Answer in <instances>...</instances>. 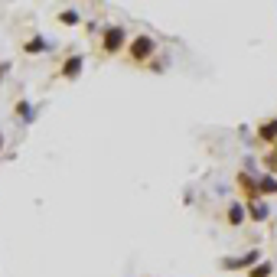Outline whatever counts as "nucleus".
Returning a JSON list of instances; mask_svg holds the SVG:
<instances>
[{
	"mask_svg": "<svg viewBox=\"0 0 277 277\" xmlns=\"http://www.w3.org/2000/svg\"><path fill=\"white\" fill-rule=\"evenodd\" d=\"M153 53H157V39H153V36H137V39L128 43V62H134V65L150 62Z\"/></svg>",
	"mask_w": 277,
	"mask_h": 277,
	"instance_id": "obj_1",
	"label": "nucleus"
},
{
	"mask_svg": "<svg viewBox=\"0 0 277 277\" xmlns=\"http://www.w3.org/2000/svg\"><path fill=\"white\" fill-rule=\"evenodd\" d=\"M124 46H128V30H124L121 23L105 26V33H101V53H105V55H114V53H121Z\"/></svg>",
	"mask_w": 277,
	"mask_h": 277,
	"instance_id": "obj_2",
	"label": "nucleus"
},
{
	"mask_svg": "<svg viewBox=\"0 0 277 277\" xmlns=\"http://www.w3.org/2000/svg\"><path fill=\"white\" fill-rule=\"evenodd\" d=\"M219 264L225 267V271H238V267H255V264H261V251H248V255H241V258H225V261H219Z\"/></svg>",
	"mask_w": 277,
	"mask_h": 277,
	"instance_id": "obj_3",
	"label": "nucleus"
},
{
	"mask_svg": "<svg viewBox=\"0 0 277 277\" xmlns=\"http://www.w3.org/2000/svg\"><path fill=\"white\" fill-rule=\"evenodd\" d=\"M82 62H85V59H82V55L75 53V55H69V59H65L62 62V78H78V75H82Z\"/></svg>",
	"mask_w": 277,
	"mask_h": 277,
	"instance_id": "obj_4",
	"label": "nucleus"
},
{
	"mask_svg": "<svg viewBox=\"0 0 277 277\" xmlns=\"http://www.w3.org/2000/svg\"><path fill=\"white\" fill-rule=\"evenodd\" d=\"M248 215L255 219V222H264L267 215H271V205L264 199H248Z\"/></svg>",
	"mask_w": 277,
	"mask_h": 277,
	"instance_id": "obj_5",
	"label": "nucleus"
},
{
	"mask_svg": "<svg viewBox=\"0 0 277 277\" xmlns=\"http://www.w3.org/2000/svg\"><path fill=\"white\" fill-rule=\"evenodd\" d=\"M258 140H264V144H271V147L277 144V117H271L267 124L258 128Z\"/></svg>",
	"mask_w": 277,
	"mask_h": 277,
	"instance_id": "obj_6",
	"label": "nucleus"
},
{
	"mask_svg": "<svg viewBox=\"0 0 277 277\" xmlns=\"http://www.w3.org/2000/svg\"><path fill=\"white\" fill-rule=\"evenodd\" d=\"M245 212H248V209L238 203V199L228 203V222H232V225H241V222H245Z\"/></svg>",
	"mask_w": 277,
	"mask_h": 277,
	"instance_id": "obj_7",
	"label": "nucleus"
},
{
	"mask_svg": "<svg viewBox=\"0 0 277 277\" xmlns=\"http://www.w3.org/2000/svg\"><path fill=\"white\" fill-rule=\"evenodd\" d=\"M49 46H53V43H49V39H43V36H33L30 43L23 46V53H30V55H36V53H46V49H49Z\"/></svg>",
	"mask_w": 277,
	"mask_h": 277,
	"instance_id": "obj_8",
	"label": "nucleus"
},
{
	"mask_svg": "<svg viewBox=\"0 0 277 277\" xmlns=\"http://www.w3.org/2000/svg\"><path fill=\"white\" fill-rule=\"evenodd\" d=\"M271 274H274V264L271 261H261V264H255L248 271V277H271Z\"/></svg>",
	"mask_w": 277,
	"mask_h": 277,
	"instance_id": "obj_9",
	"label": "nucleus"
},
{
	"mask_svg": "<svg viewBox=\"0 0 277 277\" xmlns=\"http://www.w3.org/2000/svg\"><path fill=\"white\" fill-rule=\"evenodd\" d=\"M17 114H20V117H23V121H26V124H30L33 117H36V114H33V108H30V105H26V101H17Z\"/></svg>",
	"mask_w": 277,
	"mask_h": 277,
	"instance_id": "obj_10",
	"label": "nucleus"
},
{
	"mask_svg": "<svg viewBox=\"0 0 277 277\" xmlns=\"http://www.w3.org/2000/svg\"><path fill=\"white\" fill-rule=\"evenodd\" d=\"M59 23H65V26H75V23H78V10H62V13H59Z\"/></svg>",
	"mask_w": 277,
	"mask_h": 277,
	"instance_id": "obj_11",
	"label": "nucleus"
},
{
	"mask_svg": "<svg viewBox=\"0 0 277 277\" xmlns=\"http://www.w3.org/2000/svg\"><path fill=\"white\" fill-rule=\"evenodd\" d=\"M267 170H271V176H274V173H277V144H274V150H271V153H267Z\"/></svg>",
	"mask_w": 277,
	"mask_h": 277,
	"instance_id": "obj_12",
	"label": "nucleus"
},
{
	"mask_svg": "<svg viewBox=\"0 0 277 277\" xmlns=\"http://www.w3.org/2000/svg\"><path fill=\"white\" fill-rule=\"evenodd\" d=\"M7 72H10V65L3 62V65H0V78H3V75H7Z\"/></svg>",
	"mask_w": 277,
	"mask_h": 277,
	"instance_id": "obj_13",
	"label": "nucleus"
},
{
	"mask_svg": "<svg viewBox=\"0 0 277 277\" xmlns=\"http://www.w3.org/2000/svg\"><path fill=\"white\" fill-rule=\"evenodd\" d=\"M0 147H3V134H0Z\"/></svg>",
	"mask_w": 277,
	"mask_h": 277,
	"instance_id": "obj_14",
	"label": "nucleus"
}]
</instances>
